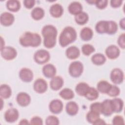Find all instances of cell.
I'll return each mask as SVG.
<instances>
[{
	"mask_svg": "<svg viewBox=\"0 0 125 125\" xmlns=\"http://www.w3.org/2000/svg\"><path fill=\"white\" fill-rule=\"evenodd\" d=\"M42 34L44 38V45L48 48L53 47L56 44L57 35L56 27L52 25H46L42 28Z\"/></svg>",
	"mask_w": 125,
	"mask_h": 125,
	"instance_id": "obj_1",
	"label": "cell"
},
{
	"mask_svg": "<svg viewBox=\"0 0 125 125\" xmlns=\"http://www.w3.org/2000/svg\"><path fill=\"white\" fill-rule=\"evenodd\" d=\"M41 41L40 35L30 32L24 33L20 39V44L24 47H37L40 45Z\"/></svg>",
	"mask_w": 125,
	"mask_h": 125,
	"instance_id": "obj_2",
	"label": "cell"
},
{
	"mask_svg": "<svg viewBox=\"0 0 125 125\" xmlns=\"http://www.w3.org/2000/svg\"><path fill=\"white\" fill-rule=\"evenodd\" d=\"M77 38V33L75 29L70 26L65 27L59 37V43L62 47H65L74 42Z\"/></svg>",
	"mask_w": 125,
	"mask_h": 125,
	"instance_id": "obj_3",
	"label": "cell"
},
{
	"mask_svg": "<svg viewBox=\"0 0 125 125\" xmlns=\"http://www.w3.org/2000/svg\"><path fill=\"white\" fill-rule=\"evenodd\" d=\"M83 64L79 61L72 62L69 67V73L73 77H78L81 75L83 71Z\"/></svg>",
	"mask_w": 125,
	"mask_h": 125,
	"instance_id": "obj_4",
	"label": "cell"
},
{
	"mask_svg": "<svg viewBox=\"0 0 125 125\" xmlns=\"http://www.w3.org/2000/svg\"><path fill=\"white\" fill-rule=\"evenodd\" d=\"M35 61L39 64H43L47 62L50 59L49 52L44 49L38 50L34 55Z\"/></svg>",
	"mask_w": 125,
	"mask_h": 125,
	"instance_id": "obj_5",
	"label": "cell"
},
{
	"mask_svg": "<svg viewBox=\"0 0 125 125\" xmlns=\"http://www.w3.org/2000/svg\"><path fill=\"white\" fill-rule=\"evenodd\" d=\"M0 53L2 58L6 60L14 59L17 55L16 50L11 46L4 47L0 50Z\"/></svg>",
	"mask_w": 125,
	"mask_h": 125,
	"instance_id": "obj_6",
	"label": "cell"
},
{
	"mask_svg": "<svg viewBox=\"0 0 125 125\" xmlns=\"http://www.w3.org/2000/svg\"><path fill=\"white\" fill-rule=\"evenodd\" d=\"M124 75L122 70L119 68L113 69L110 73L111 81L115 84H120L124 81Z\"/></svg>",
	"mask_w": 125,
	"mask_h": 125,
	"instance_id": "obj_7",
	"label": "cell"
},
{
	"mask_svg": "<svg viewBox=\"0 0 125 125\" xmlns=\"http://www.w3.org/2000/svg\"><path fill=\"white\" fill-rule=\"evenodd\" d=\"M19 112L18 110L14 108H9L4 114V118L6 122L13 123L17 121L19 118Z\"/></svg>",
	"mask_w": 125,
	"mask_h": 125,
	"instance_id": "obj_8",
	"label": "cell"
},
{
	"mask_svg": "<svg viewBox=\"0 0 125 125\" xmlns=\"http://www.w3.org/2000/svg\"><path fill=\"white\" fill-rule=\"evenodd\" d=\"M34 90L39 93L45 92L47 89V84L46 81L42 79H38L34 83Z\"/></svg>",
	"mask_w": 125,
	"mask_h": 125,
	"instance_id": "obj_9",
	"label": "cell"
},
{
	"mask_svg": "<svg viewBox=\"0 0 125 125\" xmlns=\"http://www.w3.org/2000/svg\"><path fill=\"white\" fill-rule=\"evenodd\" d=\"M49 108L50 111L54 114H58L61 112L63 108L62 102L58 99L52 100L49 104Z\"/></svg>",
	"mask_w": 125,
	"mask_h": 125,
	"instance_id": "obj_10",
	"label": "cell"
},
{
	"mask_svg": "<svg viewBox=\"0 0 125 125\" xmlns=\"http://www.w3.org/2000/svg\"><path fill=\"white\" fill-rule=\"evenodd\" d=\"M16 100L18 104L21 106L28 105L31 101L30 96L25 92L19 93L17 96Z\"/></svg>",
	"mask_w": 125,
	"mask_h": 125,
	"instance_id": "obj_11",
	"label": "cell"
},
{
	"mask_svg": "<svg viewBox=\"0 0 125 125\" xmlns=\"http://www.w3.org/2000/svg\"><path fill=\"white\" fill-rule=\"evenodd\" d=\"M105 52L107 57L110 59H115L118 58L120 53L119 48L115 45H111L108 46Z\"/></svg>",
	"mask_w": 125,
	"mask_h": 125,
	"instance_id": "obj_12",
	"label": "cell"
},
{
	"mask_svg": "<svg viewBox=\"0 0 125 125\" xmlns=\"http://www.w3.org/2000/svg\"><path fill=\"white\" fill-rule=\"evenodd\" d=\"M19 76L21 79L24 82H30L33 78L32 71L27 68H22L19 72Z\"/></svg>",
	"mask_w": 125,
	"mask_h": 125,
	"instance_id": "obj_13",
	"label": "cell"
},
{
	"mask_svg": "<svg viewBox=\"0 0 125 125\" xmlns=\"http://www.w3.org/2000/svg\"><path fill=\"white\" fill-rule=\"evenodd\" d=\"M0 23L4 26H9L11 25L14 21V16L13 14L9 12H4L0 15Z\"/></svg>",
	"mask_w": 125,
	"mask_h": 125,
	"instance_id": "obj_14",
	"label": "cell"
},
{
	"mask_svg": "<svg viewBox=\"0 0 125 125\" xmlns=\"http://www.w3.org/2000/svg\"><path fill=\"white\" fill-rule=\"evenodd\" d=\"M102 114L104 116H110L113 112L111 100L109 99H106L103 101L102 103Z\"/></svg>",
	"mask_w": 125,
	"mask_h": 125,
	"instance_id": "obj_15",
	"label": "cell"
},
{
	"mask_svg": "<svg viewBox=\"0 0 125 125\" xmlns=\"http://www.w3.org/2000/svg\"><path fill=\"white\" fill-rule=\"evenodd\" d=\"M42 73L47 78H52L56 73V69L52 64H47L42 68Z\"/></svg>",
	"mask_w": 125,
	"mask_h": 125,
	"instance_id": "obj_16",
	"label": "cell"
},
{
	"mask_svg": "<svg viewBox=\"0 0 125 125\" xmlns=\"http://www.w3.org/2000/svg\"><path fill=\"white\" fill-rule=\"evenodd\" d=\"M63 84V80L60 76H54L50 81V85L53 90H59Z\"/></svg>",
	"mask_w": 125,
	"mask_h": 125,
	"instance_id": "obj_17",
	"label": "cell"
},
{
	"mask_svg": "<svg viewBox=\"0 0 125 125\" xmlns=\"http://www.w3.org/2000/svg\"><path fill=\"white\" fill-rule=\"evenodd\" d=\"M49 12L52 17L59 18L63 14V9L62 5L58 3H56L50 7Z\"/></svg>",
	"mask_w": 125,
	"mask_h": 125,
	"instance_id": "obj_18",
	"label": "cell"
},
{
	"mask_svg": "<svg viewBox=\"0 0 125 125\" xmlns=\"http://www.w3.org/2000/svg\"><path fill=\"white\" fill-rule=\"evenodd\" d=\"M66 56L70 59H75L77 58L80 54V52L78 48L75 46L69 47L65 52Z\"/></svg>",
	"mask_w": 125,
	"mask_h": 125,
	"instance_id": "obj_19",
	"label": "cell"
},
{
	"mask_svg": "<svg viewBox=\"0 0 125 125\" xmlns=\"http://www.w3.org/2000/svg\"><path fill=\"white\" fill-rule=\"evenodd\" d=\"M82 5L78 1L72 2L68 6V11L69 13L73 15H77L82 12Z\"/></svg>",
	"mask_w": 125,
	"mask_h": 125,
	"instance_id": "obj_20",
	"label": "cell"
},
{
	"mask_svg": "<svg viewBox=\"0 0 125 125\" xmlns=\"http://www.w3.org/2000/svg\"><path fill=\"white\" fill-rule=\"evenodd\" d=\"M79 109V107L76 103L71 101L68 103L66 105V112L68 114L71 116L75 115Z\"/></svg>",
	"mask_w": 125,
	"mask_h": 125,
	"instance_id": "obj_21",
	"label": "cell"
},
{
	"mask_svg": "<svg viewBox=\"0 0 125 125\" xmlns=\"http://www.w3.org/2000/svg\"><path fill=\"white\" fill-rule=\"evenodd\" d=\"M111 100L113 112H120L123 108V101L120 98H114Z\"/></svg>",
	"mask_w": 125,
	"mask_h": 125,
	"instance_id": "obj_22",
	"label": "cell"
},
{
	"mask_svg": "<svg viewBox=\"0 0 125 125\" xmlns=\"http://www.w3.org/2000/svg\"><path fill=\"white\" fill-rule=\"evenodd\" d=\"M93 34V31L91 28L88 27H84L81 31L80 37L83 40L87 41L92 39Z\"/></svg>",
	"mask_w": 125,
	"mask_h": 125,
	"instance_id": "obj_23",
	"label": "cell"
},
{
	"mask_svg": "<svg viewBox=\"0 0 125 125\" xmlns=\"http://www.w3.org/2000/svg\"><path fill=\"white\" fill-rule=\"evenodd\" d=\"M111 84L105 81H101L97 84V90L102 93H107Z\"/></svg>",
	"mask_w": 125,
	"mask_h": 125,
	"instance_id": "obj_24",
	"label": "cell"
},
{
	"mask_svg": "<svg viewBox=\"0 0 125 125\" xmlns=\"http://www.w3.org/2000/svg\"><path fill=\"white\" fill-rule=\"evenodd\" d=\"M6 7L10 11L17 12L20 9L21 4L20 2L18 0H10L7 1Z\"/></svg>",
	"mask_w": 125,
	"mask_h": 125,
	"instance_id": "obj_25",
	"label": "cell"
},
{
	"mask_svg": "<svg viewBox=\"0 0 125 125\" xmlns=\"http://www.w3.org/2000/svg\"><path fill=\"white\" fill-rule=\"evenodd\" d=\"M11 93V89L9 85L5 84L1 85L0 87V95L1 98L7 99L10 97Z\"/></svg>",
	"mask_w": 125,
	"mask_h": 125,
	"instance_id": "obj_26",
	"label": "cell"
},
{
	"mask_svg": "<svg viewBox=\"0 0 125 125\" xmlns=\"http://www.w3.org/2000/svg\"><path fill=\"white\" fill-rule=\"evenodd\" d=\"M89 88V85L85 83H80L76 87V91L80 96H85Z\"/></svg>",
	"mask_w": 125,
	"mask_h": 125,
	"instance_id": "obj_27",
	"label": "cell"
},
{
	"mask_svg": "<svg viewBox=\"0 0 125 125\" xmlns=\"http://www.w3.org/2000/svg\"><path fill=\"white\" fill-rule=\"evenodd\" d=\"M91 61L94 64L100 65L104 64L105 62L106 58L103 54L101 53H97L92 56Z\"/></svg>",
	"mask_w": 125,
	"mask_h": 125,
	"instance_id": "obj_28",
	"label": "cell"
},
{
	"mask_svg": "<svg viewBox=\"0 0 125 125\" xmlns=\"http://www.w3.org/2000/svg\"><path fill=\"white\" fill-rule=\"evenodd\" d=\"M76 22L80 25H83L86 23L88 21V16L87 13L81 12L75 16Z\"/></svg>",
	"mask_w": 125,
	"mask_h": 125,
	"instance_id": "obj_29",
	"label": "cell"
},
{
	"mask_svg": "<svg viewBox=\"0 0 125 125\" xmlns=\"http://www.w3.org/2000/svg\"><path fill=\"white\" fill-rule=\"evenodd\" d=\"M44 15V10L42 8L39 7L34 8L31 12V16L35 20H40L42 19Z\"/></svg>",
	"mask_w": 125,
	"mask_h": 125,
	"instance_id": "obj_30",
	"label": "cell"
},
{
	"mask_svg": "<svg viewBox=\"0 0 125 125\" xmlns=\"http://www.w3.org/2000/svg\"><path fill=\"white\" fill-rule=\"evenodd\" d=\"M84 96L89 100H95L98 98L99 92L95 88L89 87Z\"/></svg>",
	"mask_w": 125,
	"mask_h": 125,
	"instance_id": "obj_31",
	"label": "cell"
},
{
	"mask_svg": "<svg viewBox=\"0 0 125 125\" xmlns=\"http://www.w3.org/2000/svg\"><path fill=\"white\" fill-rule=\"evenodd\" d=\"M60 96L65 100H70L72 99L74 96L73 91L68 88L63 89L60 92Z\"/></svg>",
	"mask_w": 125,
	"mask_h": 125,
	"instance_id": "obj_32",
	"label": "cell"
},
{
	"mask_svg": "<svg viewBox=\"0 0 125 125\" xmlns=\"http://www.w3.org/2000/svg\"><path fill=\"white\" fill-rule=\"evenodd\" d=\"M118 30V25L114 21H107L106 33L112 35L115 34Z\"/></svg>",
	"mask_w": 125,
	"mask_h": 125,
	"instance_id": "obj_33",
	"label": "cell"
},
{
	"mask_svg": "<svg viewBox=\"0 0 125 125\" xmlns=\"http://www.w3.org/2000/svg\"><path fill=\"white\" fill-rule=\"evenodd\" d=\"M95 29L96 31L100 34L106 33L107 21H101L97 22L96 25Z\"/></svg>",
	"mask_w": 125,
	"mask_h": 125,
	"instance_id": "obj_34",
	"label": "cell"
},
{
	"mask_svg": "<svg viewBox=\"0 0 125 125\" xmlns=\"http://www.w3.org/2000/svg\"><path fill=\"white\" fill-rule=\"evenodd\" d=\"M99 118H100V114L92 110L89 111L86 115L87 121L92 124Z\"/></svg>",
	"mask_w": 125,
	"mask_h": 125,
	"instance_id": "obj_35",
	"label": "cell"
},
{
	"mask_svg": "<svg viewBox=\"0 0 125 125\" xmlns=\"http://www.w3.org/2000/svg\"><path fill=\"white\" fill-rule=\"evenodd\" d=\"M82 51L84 55L88 56L92 53L94 52L95 48L91 44H85L82 47Z\"/></svg>",
	"mask_w": 125,
	"mask_h": 125,
	"instance_id": "obj_36",
	"label": "cell"
},
{
	"mask_svg": "<svg viewBox=\"0 0 125 125\" xmlns=\"http://www.w3.org/2000/svg\"><path fill=\"white\" fill-rule=\"evenodd\" d=\"M45 124L47 125H57L59 124V120L56 116L50 115L46 119Z\"/></svg>",
	"mask_w": 125,
	"mask_h": 125,
	"instance_id": "obj_37",
	"label": "cell"
},
{
	"mask_svg": "<svg viewBox=\"0 0 125 125\" xmlns=\"http://www.w3.org/2000/svg\"><path fill=\"white\" fill-rule=\"evenodd\" d=\"M90 110L98 113L100 114L102 113V103L96 102L90 105Z\"/></svg>",
	"mask_w": 125,
	"mask_h": 125,
	"instance_id": "obj_38",
	"label": "cell"
},
{
	"mask_svg": "<svg viewBox=\"0 0 125 125\" xmlns=\"http://www.w3.org/2000/svg\"><path fill=\"white\" fill-rule=\"evenodd\" d=\"M120 92V90L118 86L116 85H111L107 94L111 97H116L119 95Z\"/></svg>",
	"mask_w": 125,
	"mask_h": 125,
	"instance_id": "obj_39",
	"label": "cell"
},
{
	"mask_svg": "<svg viewBox=\"0 0 125 125\" xmlns=\"http://www.w3.org/2000/svg\"><path fill=\"white\" fill-rule=\"evenodd\" d=\"M108 1L106 0H96L95 4L96 5V7L99 9H102L105 8L107 5Z\"/></svg>",
	"mask_w": 125,
	"mask_h": 125,
	"instance_id": "obj_40",
	"label": "cell"
},
{
	"mask_svg": "<svg viewBox=\"0 0 125 125\" xmlns=\"http://www.w3.org/2000/svg\"><path fill=\"white\" fill-rule=\"evenodd\" d=\"M112 124L115 125H124V120L122 116L117 115L114 117L112 120Z\"/></svg>",
	"mask_w": 125,
	"mask_h": 125,
	"instance_id": "obj_41",
	"label": "cell"
},
{
	"mask_svg": "<svg viewBox=\"0 0 125 125\" xmlns=\"http://www.w3.org/2000/svg\"><path fill=\"white\" fill-rule=\"evenodd\" d=\"M30 124L31 125H42V119L38 116H35L33 117L31 121Z\"/></svg>",
	"mask_w": 125,
	"mask_h": 125,
	"instance_id": "obj_42",
	"label": "cell"
},
{
	"mask_svg": "<svg viewBox=\"0 0 125 125\" xmlns=\"http://www.w3.org/2000/svg\"><path fill=\"white\" fill-rule=\"evenodd\" d=\"M125 33H123L119 36L118 40V43L119 45L123 49H124L125 47Z\"/></svg>",
	"mask_w": 125,
	"mask_h": 125,
	"instance_id": "obj_43",
	"label": "cell"
},
{
	"mask_svg": "<svg viewBox=\"0 0 125 125\" xmlns=\"http://www.w3.org/2000/svg\"><path fill=\"white\" fill-rule=\"evenodd\" d=\"M35 1L34 0H25L23 1V3L25 7L27 8L30 9L35 5Z\"/></svg>",
	"mask_w": 125,
	"mask_h": 125,
	"instance_id": "obj_44",
	"label": "cell"
},
{
	"mask_svg": "<svg viewBox=\"0 0 125 125\" xmlns=\"http://www.w3.org/2000/svg\"><path fill=\"white\" fill-rule=\"evenodd\" d=\"M122 2L123 1L121 0H112L110 1V4L112 7L117 8L121 5Z\"/></svg>",
	"mask_w": 125,
	"mask_h": 125,
	"instance_id": "obj_45",
	"label": "cell"
},
{
	"mask_svg": "<svg viewBox=\"0 0 125 125\" xmlns=\"http://www.w3.org/2000/svg\"><path fill=\"white\" fill-rule=\"evenodd\" d=\"M93 125H105L106 124L105 122L103 120V119H101L100 118H99L97 119L93 124Z\"/></svg>",
	"mask_w": 125,
	"mask_h": 125,
	"instance_id": "obj_46",
	"label": "cell"
},
{
	"mask_svg": "<svg viewBox=\"0 0 125 125\" xmlns=\"http://www.w3.org/2000/svg\"><path fill=\"white\" fill-rule=\"evenodd\" d=\"M125 18H123V19H122L120 21V25L121 28H122L123 29H125Z\"/></svg>",
	"mask_w": 125,
	"mask_h": 125,
	"instance_id": "obj_47",
	"label": "cell"
},
{
	"mask_svg": "<svg viewBox=\"0 0 125 125\" xmlns=\"http://www.w3.org/2000/svg\"><path fill=\"white\" fill-rule=\"evenodd\" d=\"M29 124L30 123H28V120H27L26 119H22L19 123V124H20V125H27V124Z\"/></svg>",
	"mask_w": 125,
	"mask_h": 125,
	"instance_id": "obj_48",
	"label": "cell"
},
{
	"mask_svg": "<svg viewBox=\"0 0 125 125\" xmlns=\"http://www.w3.org/2000/svg\"><path fill=\"white\" fill-rule=\"evenodd\" d=\"M95 1H96V0H92V1H87V2H88V3H95Z\"/></svg>",
	"mask_w": 125,
	"mask_h": 125,
	"instance_id": "obj_49",
	"label": "cell"
}]
</instances>
